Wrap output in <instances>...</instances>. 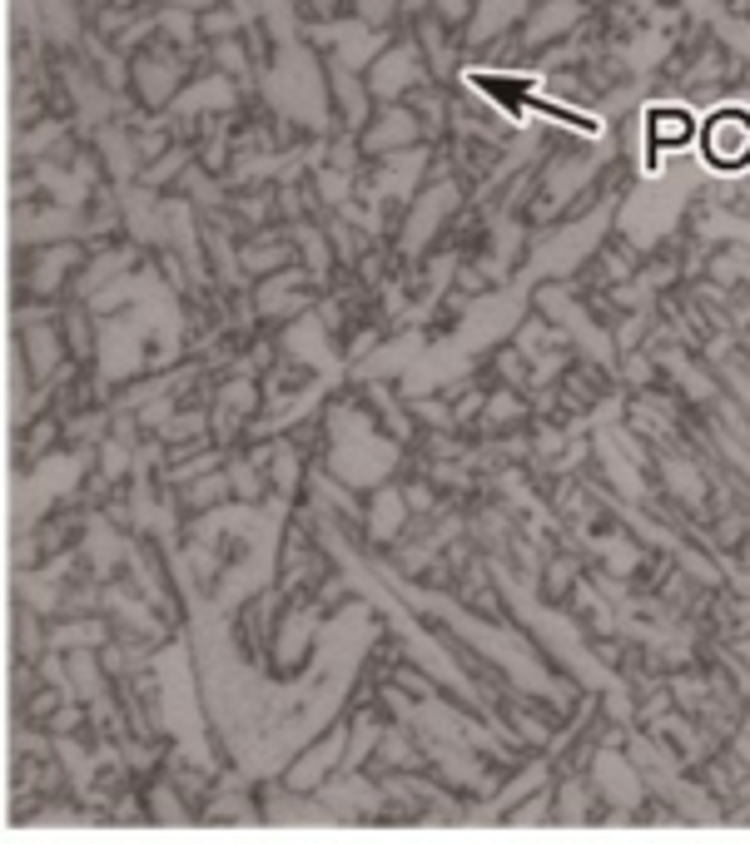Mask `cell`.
<instances>
[{"mask_svg": "<svg viewBox=\"0 0 750 844\" xmlns=\"http://www.w3.org/2000/svg\"><path fill=\"white\" fill-rule=\"evenodd\" d=\"M706 159L721 169H741L750 159V115L746 110H721L706 125Z\"/></svg>", "mask_w": 750, "mask_h": 844, "instance_id": "6da1fadb", "label": "cell"}, {"mask_svg": "<svg viewBox=\"0 0 750 844\" xmlns=\"http://www.w3.org/2000/svg\"><path fill=\"white\" fill-rule=\"evenodd\" d=\"M691 135V120L676 115V110H651V144L656 149H671V144H686Z\"/></svg>", "mask_w": 750, "mask_h": 844, "instance_id": "7a4b0ae2", "label": "cell"}]
</instances>
